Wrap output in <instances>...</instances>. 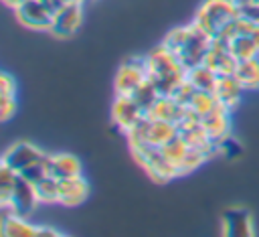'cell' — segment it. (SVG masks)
I'll return each instance as SVG.
<instances>
[{
    "instance_id": "cell-8",
    "label": "cell",
    "mask_w": 259,
    "mask_h": 237,
    "mask_svg": "<svg viewBox=\"0 0 259 237\" xmlns=\"http://www.w3.org/2000/svg\"><path fill=\"white\" fill-rule=\"evenodd\" d=\"M42 158H45V152L38 146H34L32 142H16L4 152L2 164H6L8 168H12L16 172H22L24 168L40 162Z\"/></svg>"
},
{
    "instance_id": "cell-10",
    "label": "cell",
    "mask_w": 259,
    "mask_h": 237,
    "mask_svg": "<svg viewBox=\"0 0 259 237\" xmlns=\"http://www.w3.org/2000/svg\"><path fill=\"white\" fill-rule=\"evenodd\" d=\"M142 115H144V109L134 101L132 95H119V93L115 95L111 105V120L119 130L127 132Z\"/></svg>"
},
{
    "instance_id": "cell-36",
    "label": "cell",
    "mask_w": 259,
    "mask_h": 237,
    "mask_svg": "<svg viewBox=\"0 0 259 237\" xmlns=\"http://www.w3.org/2000/svg\"><path fill=\"white\" fill-rule=\"evenodd\" d=\"M233 4H235V8H237V12H239V8H243V6H247V4H251L253 0H231Z\"/></svg>"
},
{
    "instance_id": "cell-3",
    "label": "cell",
    "mask_w": 259,
    "mask_h": 237,
    "mask_svg": "<svg viewBox=\"0 0 259 237\" xmlns=\"http://www.w3.org/2000/svg\"><path fill=\"white\" fill-rule=\"evenodd\" d=\"M239 16L235 4L231 0H204L200 8L194 12L192 22L204 30L210 38L221 34L235 18Z\"/></svg>"
},
{
    "instance_id": "cell-17",
    "label": "cell",
    "mask_w": 259,
    "mask_h": 237,
    "mask_svg": "<svg viewBox=\"0 0 259 237\" xmlns=\"http://www.w3.org/2000/svg\"><path fill=\"white\" fill-rule=\"evenodd\" d=\"M237 59L231 55L229 49H223V47H217L210 43L208 51H206V57H204V65L210 67L217 75H235V69H237Z\"/></svg>"
},
{
    "instance_id": "cell-4",
    "label": "cell",
    "mask_w": 259,
    "mask_h": 237,
    "mask_svg": "<svg viewBox=\"0 0 259 237\" xmlns=\"http://www.w3.org/2000/svg\"><path fill=\"white\" fill-rule=\"evenodd\" d=\"M136 160L146 168V172L156 180V182H168L170 178L178 176V168L162 154L160 148L154 146H140L132 148Z\"/></svg>"
},
{
    "instance_id": "cell-15",
    "label": "cell",
    "mask_w": 259,
    "mask_h": 237,
    "mask_svg": "<svg viewBox=\"0 0 259 237\" xmlns=\"http://www.w3.org/2000/svg\"><path fill=\"white\" fill-rule=\"evenodd\" d=\"M184 113H186V107L180 105L170 95H160L156 99V103L146 111L148 117H152V120H164V122H170L174 126L180 124V120L184 117Z\"/></svg>"
},
{
    "instance_id": "cell-16",
    "label": "cell",
    "mask_w": 259,
    "mask_h": 237,
    "mask_svg": "<svg viewBox=\"0 0 259 237\" xmlns=\"http://www.w3.org/2000/svg\"><path fill=\"white\" fill-rule=\"evenodd\" d=\"M45 162H47V170L49 174L57 176L59 180L61 178H69V176H77L81 174V160L73 154H47L45 156Z\"/></svg>"
},
{
    "instance_id": "cell-37",
    "label": "cell",
    "mask_w": 259,
    "mask_h": 237,
    "mask_svg": "<svg viewBox=\"0 0 259 237\" xmlns=\"http://www.w3.org/2000/svg\"><path fill=\"white\" fill-rule=\"evenodd\" d=\"M251 38H253V43H255V45H257V49H259V24L251 30Z\"/></svg>"
},
{
    "instance_id": "cell-12",
    "label": "cell",
    "mask_w": 259,
    "mask_h": 237,
    "mask_svg": "<svg viewBox=\"0 0 259 237\" xmlns=\"http://www.w3.org/2000/svg\"><path fill=\"white\" fill-rule=\"evenodd\" d=\"M204 130L208 132V136L214 142H223L229 138V130H231V109L225 107L223 103H219L214 109H210L208 113H204L200 117Z\"/></svg>"
},
{
    "instance_id": "cell-25",
    "label": "cell",
    "mask_w": 259,
    "mask_h": 237,
    "mask_svg": "<svg viewBox=\"0 0 259 237\" xmlns=\"http://www.w3.org/2000/svg\"><path fill=\"white\" fill-rule=\"evenodd\" d=\"M188 148H190V146H188V144H186V142L176 134V136H174L170 142H166L160 150H162V154H164V156H166V158H168V160L178 168V166H180V162H182V158H184V154L188 152Z\"/></svg>"
},
{
    "instance_id": "cell-22",
    "label": "cell",
    "mask_w": 259,
    "mask_h": 237,
    "mask_svg": "<svg viewBox=\"0 0 259 237\" xmlns=\"http://www.w3.org/2000/svg\"><path fill=\"white\" fill-rule=\"evenodd\" d=\"M34 192L40 205H51V203H59V178L53 174H47L45 178H40L34 184Z\"/></svg>"
},
{
    "instance_id": "cell-14",
    "label": "cell",
    "mask_w": 259,
    "mask_h": 237,
    "mask_svg": "<svg viewBox=\"0 0 259 237\" xmlns=\"http://www.w3.org/2000/svg\"><path fill=\"white\" fill-rule=\"evenodd\" d=\"M243 83L235 77V75H219L217 85H214V97L219 103H223L225 107H229L231 111L239 105L241 97H243Z\"/></svg>"
},
{
    "instance_id": "cell-38",
    "label": "cell",
    "mask_w": 259,
    "mask_h": 237,
    "mask_svg": "<svg viewBox=\"0 0 259 237\" xmlns=\"http://www.w3.org/2000/svg\"><path fill=\"white\" fill-rule=\"evenodd\" d=\"M40 2H45L49 8H53V10H57L59 6H61V0H40Z\"/></svg>"
},
{
    "instance_id": "cell-29",
    "label": "cell",
    "mask_w": 259,
    "mask_h": 237,
    "mask_svg": "<svg viewBox=\"0 0 259 237\" xmlns=\"http://www.w3.org/2000/svg\"><path fill=\"white\" fill-rule=\"evenodd\" d=\"M47 156V154H45ZM24 180H28L30 184H36L40 178H45L47 174H49V170H47V162H45V158L40 160V162H36V164H32V166H28V168H24L22 172H18Z\"/></svg>"
},
{
    "instance_id": "cell-31",
    "label": "cell",
    "mask_w": 259,
    "mask_h": 237,
    "mask_svg": "<svg viewBox=\"0 0 259 237\" xmlns=\"http://www.w3.org/2000/svg\"><path fill=\"white\" fill-rule=\"evenodd\" d=\"M16 111V95L14 93H2L0 95V120L8 122Z\"/></svg>"
},
{
    "instance_id": "cell-28",
    "label": "cell",
    "mask_w": 259,
    "mask_h": 237,
    "mask_svg": "<svg viewBox=\"0 0 259 237\" xmlns=\"http://www.w3.org/2000/svg\"><path fill=\"white\" fill-rule=\"evenodd\" d=\"M204 160H208V158H206V154H204L202 150H198V148H188V152L184 154V158H182V162H180V166H178V174H188V172L196 170Z\"/></svg>"
},
{
    "instance_id": "cell-7",
    "label": "cell",
    "mask_w": 259,
    "mask_h": 237,
    "mask_svg": "<svg viewBox=\"0 0 259 237\" xmlns=\"http://www.w3.org/2000/svg\"><path fill=\"white\" fill-rule=\"evenodd\" d=\"M14 12H16V20L22 26L36 28V30H49L53 24V14H55V10L49 8L40 0H26Z\"/></svg>"
},
{
    "instance_id": "cell-26",
    "label": "cell",
    "mask_w": 259,
    "mask_h": 237,
    "mask_svg": "<svg viewBox=\"0 0 259 237\" xmlns=\"http://www.w3.org/2000/svg\"><path fill=\"white\" fill-rule=\"evenodd\" d=\"M217 105H219V101H217V97H214L212 91H198V89H196V93H194V97H192L188 109H192L194 113H198V115L202 117L204 113H208V111L214 109Z\"/></svg>"
},
{
    "instance_id": "cell-6",
    "label": "cell",
    "mask_w": 259,
    "mask_h": 237,
    "mask_svg": "<svg viewBox=\"0 0 259 237\" xmlns=\"http://www.w3.org/2000/svg\"><path fill=\"white\" fill-rule=\"evenodd\" d=\"M83 22V6L79 4H61L53 14V24L49 32L57 38H71Z\"/></svg>"
},
{
    "instance_id": "cell-33",
    "label": "cell",
    "mask_w": 259,
    "mask_h": 237,
    "mask_svg": "<svg viewBox=\"0 0 259 237\" xmlns=\"http://www.w3.org/2000/svg\"><path fill=\"white\" fill-rule=\"evenodd\" d=\"M0 93H16V81L8 73H2L0 77Z\"/></svg>"
},
{
    "instance_id": "cell-11",
    "label": "cell",
    "mask_w": 259,
    "mask_h": 237,
    "mask_svg": "<svg viewBox=\"0 0 259 237\" xmlns=\"http://www.w3.org/2000/svg\"><path fill=\"white\" fill-rule=\"evenodd\" d=\"M223 235L229 237H251L253 217L243 207H233L223 213Z\"/></svg>"
},
{
    "instance_id": "cell-23",
    "label": "cell",
    "mask_w": 259,
    "mask_h": 237,
    "mask_svg": "<svg viewBox=\"0 0 259 237\" xmlns=\"http://www.w3.org/2000/svg\"><path fill=\"white\" fill-rule=\"evenodd\" d=\"M231 55L237 61H245V59H253L257 55V45L253 43L251 34H237L231 38V47H229Z\"/></svg>"
},
{
    "instance_id": "cell-13",
    "label": "cell",
    "mask_w": 259,
    "mask_h": 237,
    "mask_svg": "<svg viewBox=\"0 0 259 237\" xmlns=\"http://www.w3.org/2000/svg\"><path fill=\"white\" fill-rule=\"evenodd\" d=\"M89 194V182L77 174L59 180V205L65 207H79Z\"/></svg>"
},
{
    "instance_id": "cell-34",
    "label": "cell",
    "mask_w": 259,
    "mask_h": 237,
    "mask_svg": "<svg viewBox=\"0 0 259 237\" xmlns=\"http://www.w3.org/2000/svg\"><path fill=\"white\" fill-rule=\"evenodd\" d=\"M57 235H61V231H57V229H53V227H36V237H57Z\"/></svg>"
},
{
    "instance_id": "cell-5",
    "label": "cell",
    "mask_w": 259,
    "mask_h": 237,
    "mask_svg": "<svg viewBox=\"0 0 259 237\" xmlns=\"http://www.w3.org/2000/svg\"><path fill=\"white\" fill-rule=\"evenodd\" d=\"M148 77H150V71H148L146 57H130L119 65L115 73V81H113L115 93L132 95Z\"/></svg>"
},
{
    "instance_id": "cell-2",
    "label": "cell",
    "mask_w": 259,
    "mask_h": 237,
    "mask_svg": "<svg viewBox=\"0 0 259 237\" xmlns=\"http://www.w3.org/2000/svg\"><path fill=\"white\" fill-rule=\"evenodd\" d=\"M150 81L158 89L160 95H172L174 89L186 79V69L180 59L164 45H158L146 55Z\"/></svg>"
},
{
    "instance_id": "cell-24",
    "label": "cell",
    "mask_w": 259,
    "mask_h": 237,
    "mask_svg": "<svg viewBox=\"0 0 259 237\" xmlns=\"http://www.w3.org/2000/svg\"><path fill=\"white\" fill-rule=\"evenodd\" d=\"M132 97H134V101H136V103L144 109V113H146V111L156 103V99L160 97V93H158V89L154 87V83L150 81V77H148V79L132 93Z\"/></svg>"
},
{
    "instance_id": "cell-18",
    "label": "cell",
    "mask_w": 259,
    "mask_h": 237,
    "mask_svg": "<svg viewBox=\"0 0 259 237\" xmlns=\"http://www.w3.org/2000/svg\"><path fill=\"white\" fill-rule=\"evenodd\" d=\"M178 134V128L170 122L164 120H148V130H146V146L162 148L166 142H170Z\"/></svg>"
},
{
    "instance_id": "cell-20",
    "label": "cell",
    "mask_w": 259,
    "mask_h": 237,
    "mask_svg": "<svg viewBox=\"0 0 259 237\" xmlns=\"http://www.w3.org/2000/svg\"><path fill=\"white\" fill-rule=\"evenodd\" d=\"M217 79H219V75L204 63H198V65L186 69V81L190 85H194L198 91H214Z\"/></svg>"
},
{
    "instance_id": "cell-27",
    "label": "cell",
    "mask_w": 259,
    "mask_h": 237,
    "mask_svg": "<svg viewBox=\"0 0 259 237\" xmlns=\"http://www.w3.org/2000/svg\"><path fill=\"white\" fill-rule=\"evenodd\" d=\"M16 178H18L16 170L8 168L6 164L0 166V205H8L12 190H14V184H16Z\"/></svg>"
},
{
    "instance_id": "cell-32",
    "label": "cell",
    "mask_w": 259,
    "mask_h": 237,
    "mask_svg": "<svg viewBox=\"0 0 259 237\" xmlns=\"http://www.w3.org/2000/svg\"><path fill=\"white\" fill-rule=\"evenodd\" d=\"M239 16L245 18L247 22H251V24H259V2L253 0L251 4L239 8Z\"/></svg>"
},
{
    "instance_id": "cell-19",
    "label": "cell",
    "mask_w": 259,
    "mask_h": 237,
    "mask_svg": "<svg viewBox=\"0 0 259 237\" xmlns=\"http://www.w3.org/2000/svg\"><path fill=\"white\" fill-rule=\"evenodd\" d=\"M2 235L6 237H36V225L28 223V217L14 213H2Z\"/></svg>"
},
{
    "instance_id": "cell-30",
    "label": "cell",
    "mask_w": 259,
    "mask_h": 237,
    "mask_svg": "<svg viewBox=\"0 0 259 237\" xmlns=\"http://www.w3.org/2000/svg\"><path fill=\"white\" fill-rule=\"evenodd\" d=\"M194 93H196V87L194 85H190L186 79L174 89V93L170 95V97H174L180 105H184V107H188L190 105V101H192V97H194Z\"/></svg>"
},
{
    "instance_id": "cell-41",
    "label": "cell",
    "mask_w": 259,
    "mask_h": 237,
    "mask_svg": "<svg viewBox=\"0 0 259 237\" xmlns=\"http://www.w3.org/2000/svg\"><path fill=\"white\" fill-rule=\"evenodd\" d=\"M257 2H259V0H257Z\"/></svg>"
},
{
    "instance_id": "cell-9",
    "label": "cell",
    "mask_w": 259,
    "mask_h": 237,
    "mask_svg": "<svg viewBox=\"0 0 259 237\" xmlns=\"http://www.w3.org/2000/svg\"><path fill=\"white\" fill-rule=\"evenodd\" d=\"M38 199H36V192H34V184H30L28 180H24L20 174L16 178V184H14V190H12V196L8 201V205H2V207H8L14 215H20V217H28L34 209H36Z\"/></svg>"
},
{
    "instance_id": "cell-39",
    "label": "cell",
    "mask_w": 259,
    "mask_h": 237,
    "mask_svg": "<svg viewBox=\"0 0 259 237\" xmlns=\"http://www.w3.org/2000/svg\"><path fill=\"white\" fill-rule=\"evenodd\" d=\"M83 2L85 0H61V4H79V6H83Z\"/></svg>"
},
{
    "instance_id": "cell-40",
    "label": "cell",
    "mask_w": 259,
    "mask_h": 237,
    "mask_svg": "<svg viewBox=\"0 0 259 237\" xmlns=\"http://www.w3.org/2000/svg\"><path fill=\"white\" fill-rule=\"evenodd\" d=\"M255 59H257V61H259V51H257V55H255Z\"/></svg>"
},
{
    "instance_id": "cell-21",
    "label": "cell",
    "mask_w": 259,
    "mask_h": 237,
    "mask_svg": "<svg viewBox=\"0 0 259 237\" xmlns=\"http://www.w3.org/2000/svg\"><path fill=\"white\" fill-rule=\"evenodd\" d=\"M235 77L243 83L245 89H259V61L255 57L239 61L235 69Z\"/></svg>"
},
{
    "instance_id": "cell-1",
    "label": "cell",
    "mask_w": 259,
    "mask_h": 237,
    "mask_svg": "<svg viewBox=\"0 0 259 237\" xmlns=\"http://www.w3.org/2000/svg\"><path fill=\"white\" fill-rule=\"evenodd\" d=\"M210 36L200 30L194 22L186 24V26H178V28H172L162 45L168 47L178 59L180 63L184 65V69H190L198 63H204V57H206V51L210 47Z\"/></svg>"
},
{
    "instance_id": "cell-35",
    "label": "cell",
    "mask_w": 259,
    "mask_h": 237,
    "mask_svg": "<svg viewBox=\"0 0 259 237\" xmlns=\"http://www.w3.org/2000/svg\"><path fill=\"white\" fill-rule=\"evenodd\" d=\"M2 2H4V4L8 6V8H12V10H16V8H18V6L22 4V2H26V0H2Z\"/></svg>"
}]
</instances>
